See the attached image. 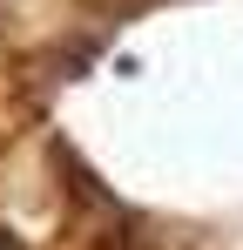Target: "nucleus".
Instances as JSON below:
<instances>
[{
	"label": "nucleus",
	"instance_id": "obj_1",
	"mask_svg": "<svg viewBox=\"0 0 243 250\" xmlns=\"http://www.w3.org/2000/svg\"><path fill=\"white\" fill-rule=\"evenodd\" d=\"M0 250H20V237H14V230H7V223H0Z\"/></svg>",
	"mask_w": 243,
	"mask_h": 250
}]
</instances>
